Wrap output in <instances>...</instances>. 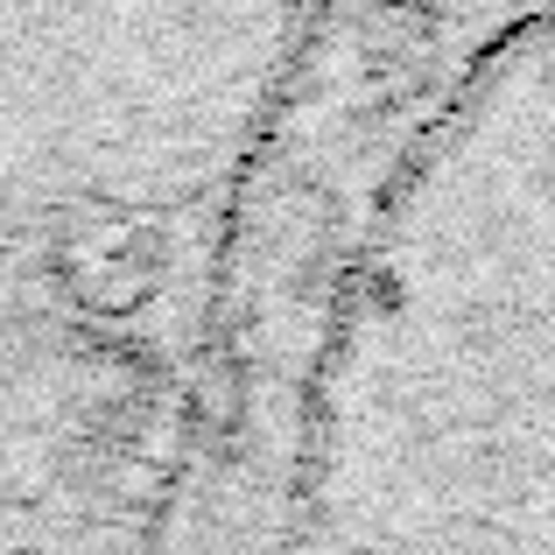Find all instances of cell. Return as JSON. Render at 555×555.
<instances>
[{
	"label": "cell",
	"instance_id": "cell-3",
	"mask_svg": "<svg viewBox=\"0 0 555 555\" xmlns=\"http://www.w3.org/2000/svg\"><path fill=\"white\" fill-rule=\"evenodd\" d=\"M317 0H0V246L240 211Z\"/></svg>",
	"mask_w": 555,
	"mask_h": 555
},
{
	"label": "cell",
	"instance_id": "cell-1",
	"mask_svg": "<svg viewBox=\"0 0 555 555\" xmlns=\"http://www.w3.org/2000/svg\"><path fill=\"white\" fill-rule=\"evenodd\" d=\"M288 555H555V14L379 183L302 393Z\"/></svg>",
	"mask_w": 555,
	"mask_h": 555
},
{
	"label": "cell",
	"instance_id": "cell-2",
	"mask_svg": "<svg viewBox=\"0 0 555 555\" xmlns=\"http://www.w3.org/2000/svg\"><path fill=\"white\" fill-rule=\"evenodd\" d=\"M542 14L555 0H317L288 113L232 211L197 472L204 542L282 534L302 393L379 183L464 70Z\"/></svg>",
	"mask_w": 555,
	"mask_h": 555
}]
</instances>
